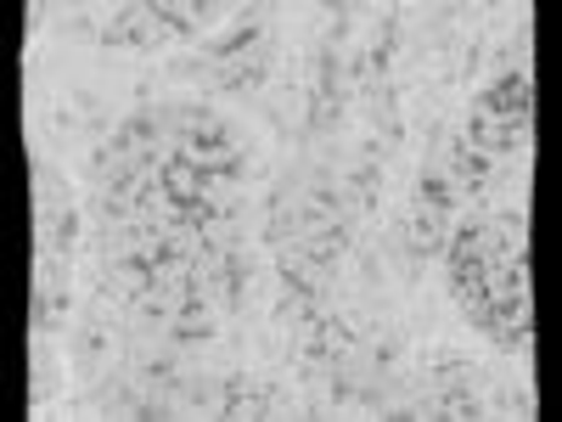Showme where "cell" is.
Here are the masks:
<instances>
[{"instance_id": "cell-1", "label": "cell", "mask_w": 562, "mask_h": 422, "mask_svg": "<svg viewBox=\"0 0 562 422\" xmlns=\"http://www.w3.org/2000/svg\"><path fill=\"white\" fill-rule=\"evenodd\" d=\"M479 326H484L495 344H506V349H529V344H535V304H529V293H501V299H490L484 315H479Z\"/></svg>"}, {"instance_id": "cell-2", "label": "cell", "mask_w": 562, "mask_h": 422, "mask_svg": "<svg viewBox=\"0 0 562 422\" xmlns=\"http://www.w3.org/2000/svg\"><path fill=\"white\" fill-rule=\"evenodd\" d=\"M518 135H524V130H512L506 119H495V113H484V108H473V119H467V147H479L484 158L512 153V147H518Z\"/></svg>"}, {"instance_id": "cell-3", "label": "cell", "mask_w": 562, "mask_h": 422, "mask_svg": "<svg viewBox=\"0 0 562 422\" xmlns=\"http://www.w3.org/2000/svg\"><path fill=\"white\" fill-rule=\"evenodd\" d=\"M445 220H450V214H434V209H416V214H411V225H405L411 259H439V254H445V243H450Z\"/></svg>"}, {"instance_id": "cell-4", "label": "cell", "mask_w": 562, "mask_h": 422, "mask_svg": "<svg viewBox=\"0 0 562 422\" xmlns=\"http://www.w3.org/2000/svg\"><path fill=\"white\" fill-rule=\"evenodd\" d=\"M461 186L456 180H445V169H428V175H416V186H411V203L416 209H434V214H461Z\"/></svg>"}, {"instance_id": "cell-5", "label": "cell", "mask_w": 562, "mask_h": 422, "mask_svg": "<svg viewBox=\"0 0 562 422\" xmlns=\"http://www.w3.org/2000/svg\"><path fill=\"white\" fill-rule=\"evenodd\" d=\"M248 52H265V29H259V23H243L237 34L214 40V45H209V63H237V57H248Z\"/></svg>"}, {"instance_id": "cell-6", "label": "cell", "mask_w": 562, "mask_h": 422, "mask_svg": "<svg viewBox=\"0 0 562 422\" xmlns=\"http://www.w3.org/2000/svg\"><path fill=\"white\" fill-rule=\"evenodd\" d=\"M74 237H79V209H63V214H57V231H52L57 259H68V254H74Z\"/></svg>"}, {"instance_id": "cell-7", "label": "cell", "mask_w": 562, "mask_h": 422, "mask_svg": "<svg viewBox=\"0 0 562 422\" xmlns=\"http://www.w3.org/2000/svg\"><path fill=\"white\" fill-rule=\"evenodd\" d=\"M400 349H405L400 338H383V344H378V366H394V360H400Z\"/></svg>"}]
</instances>
